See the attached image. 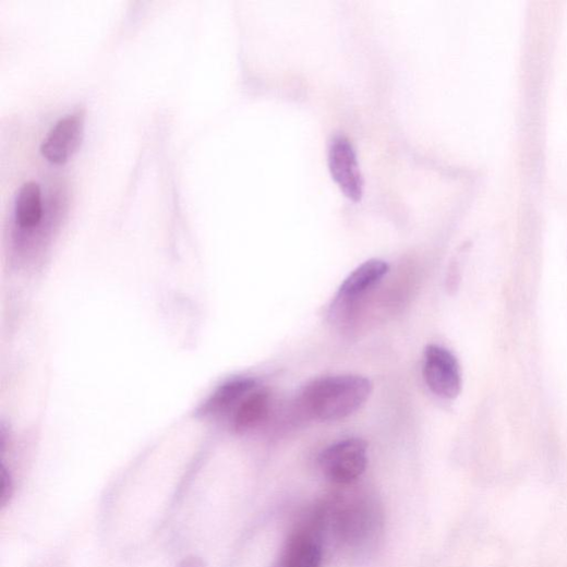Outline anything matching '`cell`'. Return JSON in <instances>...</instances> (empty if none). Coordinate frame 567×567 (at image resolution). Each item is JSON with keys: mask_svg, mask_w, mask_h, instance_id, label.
Masks as SVG:
<instances>
[{"mask_svg": "<svg viewBox=\"0 0 567 567\" xmlns=\"http://www.w3.org/2000/svg\"><path fill=\"white\" fill-rule=\"evenodd\" d=\"M367 444L360 438L336 443L319 457L323 473L334 483L348 485L358 481L366 470Z\"/></svg>", "mask_w": 567, "mask_h": 567, "instance_id": "2", "label": "cell"}, {"mask_svg": "<svg viewBox=\"0 0 567 567\" xmlns=\"http://www.w3.org/2000/svg\"><path fill=\"white\" fill-rule=\"evenodd\" d=\"M177 567H206L205 562L196 556L184 558Z\"/></svg>", "mask_w": 567, "mask_h": 567, "instance_id": "13", "label": "cell"}, {"mask_svg": "<svg viewBox=\"0 0 567 567\" xmlns=\"http://www.w3.org/2000/svg\"><path fill=\"white\" fill-rule=\"evenodd\" d=\"M389 272V265L383 260L374 258L354 269L341 284L338 299L353 302L373 290Z\"/></svg>", "mask_w": 567, "mask_h": 567, "instance_id": "8", "label": "cell"}, {"mask_svg": "<svg viewBox=\"0 0 567 567\" xmlns=\"http://www.w3.org/2000/svg\"><path fill=\"white\" fill-rule=\"evenodd\" d=\"M270 396L266 390H254L248 395L233 412V427L245 433L254 430L268 415Z\"/></svg>", "mask_w": 567, "mask_h": 567, "instance_id": "9", "label": "cell"}, {"mask_svg": "<svg viewBox=\"0 0 567 567\" xmlns=\"http://www.w3.org/2000/svg\"><path fill=\"white\" fill-rule=\"evenodd\" d=\"M256 389V383L250 378H237L220 387L205 406V412L227 413L233 411L244 398Z\"/></svg>", "mask_w": 567, "mask_h": 567, "instance_id": "10", "label": "cell"}, {"mask_svg": "<svg viewBox=\"0 0 567 567\" xmlns=\"http://www.w3.org/2000/svg\"><path fill=\"white\" fill-rule=\"evenodd\" d=\"M322 560V548L316 550L304 567H319Z\"/></svg>", "mask_w": 567, "mask_h": 567, "instance_id": "14", "label": "cell"}, {"mask_svg": "<svg viewBox=\"0 0 567 567\" xmlns=\"http://www.w3.org/2000/svg\"><path fill=\"white\" fill-rule=\"evenodd\" d=\"M328 167L334 181L351 201L363 197L364 180L350 141L343 134L331 137L328 150Z\"/></svg>", "mask_w": 567, "mask_h": 567, "instance_id": "4", "label": "cell"}, {"mask_svg": "<svg viewBox=\"0 0 567 567\" xmlns=\"http://www.w3.org/2000/svg\"><path fill=\"white\" fill-rule=\"evenodd\" d=\"M423 376L431 390L445 399H455L462 387L461 370L455 354L438 345L424 350Z\"/></svg>", "mask_w": 567, "mask_h": 567, "instance_id": "3", "label": "cell"}, {"mask_svg": "<svg viewBox=\"0 0 567 567\" xmlns=\"http://www.w3.org/2000/svg\"><path fill=\"white\" fill-rule=\"evenodd\" d=\"M376 515L370 500H353L347 504L336 517L339 538L350 545L365 542L376 526Z\"/></svg>", "mask_w": 567, "mask_h": 567, "instance_id": "6", "label": "cell"}, {"mask_svg": "<svg viewBox=\"0 0 567 567\" xmlns=\"http://www.w3.org/2000/svg\"><path fill=\"white\" fill-rule=\"evenodd\" d=\"M373 385L359 375H339L316 379L302 394L306 411L322 421L345 419L359 411L370 399Z\"/></svg>", "mask_w": 567, "mask_h": 567, "instance_id": "1", "label": "cell"}, {"mask_svg": "<svg viewBox=\"0 0 567 567\" xmlns=\"http://www.w3.org/2000/svg\"><path fill=\"white\" fill-rule=\"evenodd\" d=\"M322 519L319 516L297 529L276 559L273 567H304L313 553L321 548L318 531Z\"/></svg>", "mask_w": 567, "mask_h": 567, "instance_id": "7", "label": "cell"}, {"mask_svg": "<svg viewBox=\"0 0 567 567\" xmlns=\"http://www.w3.org/2000/svg\"><path fill=\"white\" fill-rule=\"evenodd\" d=\"M2 479V495H0V504H2V507L5 508L13 496L12 478L5 467H3Z\"/></svg>", "mask_w": 567, "mask_h": 567, "instance_id": "12", "label": "cell"}, {"mask_svg": "<svg viewBox=\"0 0 567 567\" xmlns=\"http://www.w3.org/2000/svg\"><path fill=\"white\" fill-rule=\"evenodd\" d=\"M17 225L22 229H33L43 219L41 190L34 181L26 182L19 191L15 204Z\"/></svg>", "mask_w": 567, "mask_h": 567, "instance_id": "11", "label": "cell"}, {"mask_svg": "<svg viewBox=\"0 0 567 567\" xmlns=\"http://www.w3.org/2000/svg\"><path fill=\"white\" fill-rule=\"evenodd\" d=\"M84 128L85 118L80 112L61 118L43 141L41 155L55 165L67 162L80 149Z\"/></svg>", "mask_w": 567, "mask_h": 567, "instance_id": "5", "label": "cell"}]
</instances>
